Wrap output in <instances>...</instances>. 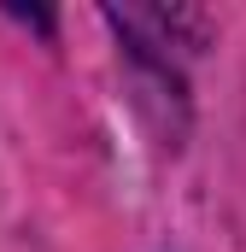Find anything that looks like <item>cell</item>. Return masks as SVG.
<instances>
[]
</instances>
